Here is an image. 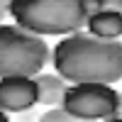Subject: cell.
<instances>
[{
    "label": "cell",
    "instance_id": "cell-1",
    "mask_svg": "<svg viewBox=\"0 0 122 122\" xmlns=\"http://www.w3.org/2000/svg\"><path fill=\"white\" fill-rule=\"evenodd\" d=\"M56 73L68 83H117L122 78V42L90 32L64 37L51 51Z\"/></svg>",
    "mask_w": 122,
    "mask_h": 122
},
{
    "label": "cell",
    "instance_id": "cell-2",
    "mask_svg": "<svg viewBox=\"0 0 122 122\" xmlns=\"http://www.w3.org/2000/svg\"><path fill=\"white\" fill-rule=\"evenodd\" d=\"M95 10L100 0H12L10 17L39 37H68L81 32Z\"/></svg>",
    "mask_w": 122,
    "mask_h": 122
},
{
    "label": "cell",
    "instance_id": "cell-3",
    "mask_svg": "<svg viewBox=\"0 0 122 122\" xmlns=\"http://www.w3.org/2000/svg\"><path fill=\"white\" fill-rule=\"evenodd\" d=\"M51 59L49 44L20 25H0V78L29 76L34 78L44 71V64Z\"/></svg>",
    "mask_w": 122,
    "mask_h": 122
},
{
    "label": "cell",
    "instance_id": "cell-4",
    "mask_svg": "<svg viewBox=\"0 0 122 122\" xmlns=\"http://www.w3.org/2000/svg\"><path fill=\"white\" fill-rule=\"evenodd\" d=\"M61 107L83 122L110 120L120 115V90L107 83H73L68 86Z\"/></svg>",
    "mask_w": 122,
    "mask_h": 122
},
{
    "label": "cell",
    "instance_id": "cell-5",
    "mask_svg": "<svg viewBox=\"0 0 122 122\" xmlns=\"http://www.w3.org/2000/svg\"><path fill=\"white\" fill-rule=\"evenodd\" d=\"M39 103L37 81L29 76L0 78V110L3 112H25Z\"/></svg>",
    "mask_w": 122,
    "mask_h": 122
},
{
    "label": "cell",
    "instance_id": "cell-6",
    "mask_svg": "<svg viewBox=\"0 0 122 122\" xmlns=\"http://www.w3.org/2000/svg\"><path fill=\"white\" fill-rule=\"evenodd\" d=\"M88 32L100 39H120L122 37V12L112 10H95L88 20Z\"/></svg>",
    "mask_w": 122,
    "mask_h": 122
},
{
    "label": "cell",
    "instance_id": "cell-7",
    "mask_svg": "<svg viewBox=\"0 0 122 122\" xmlns=\"http://www.w3.org/2000/svg\"><path fill=\"white\" fill-rule=\"evenodd\" d=\"M37 88H39V103L46 107H59L64 103V95L68 90V81H64L59 73H37Z\"/></svg>",
    "mask_w": 122,
    "mask_h": 122
},
{
    "label": "cell",
    "instance_id": "cell-8",
    "mask_svg": "<svg viewBox=\"0 0 122 122\" xmlns=\"http://www.w3.org/2000/svg\"><path fill=\"white\" fill-rule=\"evenodd\" d=\"M39 122H83V120H78V117H73L71 112H66L64 107H49V110H44L42 115H39Z\"/></svg>",
    "mask_w": 122,
    "mask_h": 122
},
{
    "label": "cell",
    "instance_id": "cell-9",
    "mask_svg": "<svg viewBox=\"0 0 122 122\" xmlns=\"http://www.w3.org/2000/svg\"><path fill=\"white\" fill-rule=\"evenodd\" d=\"M103 10H112V12H122V0H100Z\"/></svg>",
    "mask_w": 122,
    "mask_h": 122
},
{
    "label": "cell",
    "instance_id": "cell-10",
    "mask_svg": "<svg viewBox=\"0 0 122 122\" xmlns=\"http://www.w3.org/2000/svg\"><path fill=\"white\" fill-rule=\"evenodd\" d=\"M10 5H12V0H0V25H3L5 15H10Z\"/></svg>",
    "mask_w": 122,
    "mask_h": 122
},
{
    "label": "cell",
    "instance_id": "cell-11",
    "mask_svg": "<svg viewBox=\"0 0 122 122\" xmlns=\"http://www.w3.org/2000/svg\"><path fill=\"white\" fill-rule=\"evenodd\" d=\"M103 122H122V115H117V117H110V120H103Z\"/></svg>",
    "mask_w": 122,
    "mask_h": 122
},
{
    "label": "cell",
    "instance_id": "cell-12",
    "mask_svg": "<svg viewBox=\"0 0 122 122\" xmlns=\"http://www.w3.org/2000/svg\"><path fill=\"white\" fill-rule=\"evenodd\" d=\"M0 122H10L7 120V112H3V110H0Z\"/></svg>",
    "mask_w": 122,
    "mask_h": 122
},
{
    "label": "cell",
    "instance_id": "cell-13",
    "mask_svg": "<svg viewBox=\"0 0 122 122\" xmlns=\"http://www.w3.org/2000/svg\"><path fill=\"white\" fill-rule=\"evenodd\" d=\"M120 115H122V90H120Z\"/></svg>",
    "mask_w": 122,
    "mask_h": 122
}]
</instances>
